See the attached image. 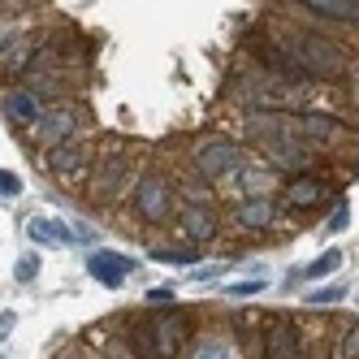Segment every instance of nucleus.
I'll return each instance as SVG.
<instances>
[{"label": "nucleus", "instance_id": "29", "mask_svg": "<svg viewBox=\"0 0 359 359\" xmlns=\"http://www.w3.org/2000/svg\"><path fill=\"white\" fill-rule=\"evenodd\" d=\"M35 273H39V255H22L18 269H13V277H18V281H31Z\"/></svg>", "mask_w": 359, "mask_h": 359}, {"label": "nucleus", "instance_id": "24", "mask_svg": "<svg viewBox=\"0 0 359 359\" xmlns=\"http://www.w3.org/2000/svg\"><path fill=\"white\" fill-rule=\"evenodd\" d=\"M338 269H342V251H320L316 260H312V264L303 269V277H307V281H320V277L338 273Z\"/></svg>", "mask_w": 359, "mask_h": 359}, {"label": "nucleus", "instance_id": "27", "mask_svg": "<svg viewBox=\"0 0 359 359\" xmlns=\"http://www.w3.org/2000/svg\"><path fill=\"white\" fill-rule=\"evenodd\" d=\"M260 290H264V281H260V277L229 281V286H225V294H229V299H251V294H260Z\"/></svg>", "mask_w": 359, "mask_h": 359}, {"label": "nucleus", "instance_id": "22", "mask_svg": "<svg viewBox=\"0 0 359 359\" xmlns=\"http://www.w3.org/2000/svg\"><path fill=\"white\" fill-rule=\"evenodd\" d=\"M177 195L187 199V208H212V187L203 182V177H199L195 169L182 177V187H177Z\"/></svg>", "mask_w": 359, "mask_h": 359}, {"label": "nucleus", "instance_id": "30", "mask_svg": "<svg viewBox=\"0 0 359 359\" xmlns=\"http://www.w3.org/2000/svg\"><path fill=\"white\" fill-rule=\"evenodd\" d=\"M346 225H351V208H346V203H338V208H333V217H329V229L338 234V229H346Z\"/></svg>", "mask_w": 359, "mask_h": 359}, {"label": "nucleus", "instance_id": "33", "mask_svg": "<svg viewBox=\"0 0 359 359\" xmlns=\"http://www.w3.org/2000/svg\"><path fill=\"white\" fill-rule=\"evenodd\" d=\"M0 18H9V0H0Z\"/></svg>", "mask_w": 359, "mask_h": 359}, {"label": "nucleus", "instance_id": "23", "mask_svg": "<svg viewBox=\"0 0 359 359\" xmlns=\"http://www.w3.org/2000/svg\"><path fill=\"white\" fill-rule=\"evenodd\" d=\"M151 260H156V264H173V269H195V247H156Z\"/></svg>", "mask_w": 359, "mask_h": 359}, {"label": "nucleus", "instance_id": "7", "mask_svg": "<svg viewBox=\"0 0 359 359\" xmlns=\"http://www.w3.org/2000/svg\"><path fill=\"white\" fill-rule=\"evenodd\" d=\"M329 199H333V182L320 173H294L290 182H281V212L303 217V212H316Z\"/></svg>", "mask_w": 359, "mask_h": 359}, {"label": "nucleus", "instance_id": "21", "mask_svg": "<svg viewBox=\"0 0 359 359\" xmlns=\"http://www.w3.org/2000/svg\"><path fill=\"white\" fill-rule=\"evenodd\" d=\"M329 359H359V320H346L329 338Z\"/></svg>", "mask_w": 359, "mask_h": 359}, {"label": "nucleus", "instance_id": "16", "mask_svg": "<svg viewBox=\"0 0 359 359\" xmlns=\"http://www.w3.org/2000/svg\"><path fill=\"white\" fill-rule=\"evenodd\" d=\"M87 273L104 290H121V281L135 273V260H130V255H117V251H91L87 255Z\"/></svg>", "mask_w": 359, "mask_h": 359}, {"label": "nucleus", "instance_id": "18", "mask_svg": "<svg viewBox=\"0 0 359 359\" xmlns=\"http://www.w3.org/2000/svg\"><path fill=\"white\" fill-rule=\"evenodd\" d=\"M187 359H243V351H238V342L229 338V333L208 329V333H199V338L191 342Z\"/></svg>", "mask_w": 359, "mask_h": 359}, {"label": "nucleus", "instance_id": "17", "mask_svg": "<svg viewBox=\"0 0 359 359\" xmlns=\"http://www.w3.org/2000/svg\"><path fill=\"white\" fill-rule=\"evenodd\" d=\"M0 109H5V117L18 126V130H27V126H35V121H39V113H43V100H39L31 87H13V91H5V100H0Z\"/></svg>", "mask_w": 359, "mask_h": 359}, {"label": "nucleus", "instance_id": "12", "mask_svg": "<svg viewBox=\"0 0 359 359\" xmlns=\"http://www.w3.org/2000/svg\"><path fill=\"white\" fill-rule=\"evenodd\" d=\"M281 221V203L273 195H255V199H243L234 217H229V225L238 229V234H269V229Z\"/></svg>", "mask_w": 359, "mask_h": 359}, {"label": "nucleus", "instance_id": "13", "mask_svg": "<svg viewBox=\"0 0 359 359\" xmlns=\"http://www.w3.org/2000/svg\"><path fill=\"white\" fill-rule=\"evenodd\" d=\"M294 121V135L307 139L312 147H333V143H346V126L329 113H290Z\"/></svg>", "mask_w": 359, "mask_h": 359}, {"label": "nucleus", "instance_id": "31", "mask_svg": "<svg viewBox=\"0 0 359 359\" xmlns=\"http://www.w3.org/2000/svg\"><path fill=\"white\" fill-rule=\"evenodd\" d=\"M173 294H177L173 286H156V290H147V299H151V303H173Z\"/></svg>", "mask_w": 359, "mask_h": 359}, {"label": "nucleus", "instance_id": "5", "mask_svg": "<svg viewBox=\"0 0 359 359\" xmlns=\"http://www.w3.org/2000/svg\"><path fill=\"white\" fill-rule=\"evenodd\" d=\"M43 169L57 187L74 191V187H87L91 182V169H95V147L87 139H69L43 151Z\"/></svg>", "mask_w": 359, "mask_h": 359}, {"label": "nucleus", "instance_id": "11", "mask_svg": "<svg viewBox=\"0 0 359 359\" xmlns=\"http://www.w3.org/2000/svg\"><path fill=\"white\" fill-rule=\"evenodd\" d=\"M303 351V333L286 312H273L264 320V342H260V359H299Z\"/></svg>", "mask_w": 359, "mask_h": 359}, {"label": "nucleus", "instance_id": "20", "mask_svg": "<svg viewBox=\"0 0 359 359\" xmlns=\"http://www.w3.org/2000/svg\"><path fill=\"white\" fill-rule=\"evenodd\" d=\"M27 238L39 243V247H65L79 234H74L65 221H57V217H27Z\"/></svg>", "mask_w": 359, "mask_h": 359}, {"label": "nucleus", "instance_id": "1", "mask_svg": "<svg viewBox=\"0 0 359 359\" xmlns=\"http://www.w3.org/2000/svg\"><path fill=\"white\" fill-rule=\"evenodd\" d=\"M269 39L303 74H312V79H346V74H351V57H346V48L338 39H325V35L299 27V22H290V18L269 22Z\"/></svg>", "mask_w": 359, "mask_h": 359}, {"label": "nucleus", "instance_id": "15", "mask_svg": "<svg viewBox=\"0 0 359 359\" xmlns=\"http://www.w3.org/2000/svg\"><path fill=\"white\" fill-rule=\"evenodd\" d=\"M173 229H177V234H182L191 247H208V243L221 234L212 208H182V212L173 217Z\"/></svg>", "mask_w": 359, "mask_h": 359}, {"label": "nucleus", "instance_id": "2", "mask_svg": "<svg viewBox=\"0 0 359 359\" xmlns=\"http://www.w3.org/2000/svg\"><path fill=\"white\" fill-rule=\"evenodd\" d=\"M135 182H139V165H135L130 151H100L91 182H87V199L95 208H109L126 191H135Z\"/></svg>", "mask_w": 359, "mask_h": 359}, {"label": "nucleus", "instance_id": "6", "mask_svg": "<svg viewBox=\"0 0 359 359\" xmlns=\"http://www.w3.org/2000/svg\"><path fill=\"white\" fill-rule=\"evenodd\" d=\"M173 199H177L173 177H165L161 169L139 173V182H135V217L143 225H173Z\"/></svg>", "mask_w": 359, "mask_h": 359}, {"label": "nucleus", "instance_id": "14", "mask_svg": "<svg viewBox=\"0 0 359 359\" xmlns=\"http://www.w3.org/2000/svg\"><path fill=\"white\" fill-rule=\"evenodd\" d=\"M225 191H234V195H243V199H255V195H273V187H281V173L277 169H269V165H243L238 173H229L225 177Z\"/></svg>", "mask_w": 359, "mask_h": 359}, {"label": "nucleus", "instance_id": "9", "mask_svg": "<svg viewBox=\"0 0 359 359\" xmlns=\"http://www.w3.org/2000/svg\"><path fill=\"white\" fill-rule=\"evenodd\" d=\"M147 342H151V359H177L182 355V342H187V312H156L147 316Z\"/></svg>", "mask_w": 359, "mask_h": 359}, {"label": "nucleus", "instance_id": "3", "mask_svg": "<svg viewBox=\"0 0 359 359\" xmlns=\"http://www.w3.org/2000/svg\"><path fill=\"white\" fill-rule=\"evenodd\" d=\"M251 156L243 151L238 139L229 135H203L191 143V169L203 177V182H225L229 173H238Z\"/></svg>", "mask_w": 359, "mask_h": 359}, {"label": "nucleus", "instance_id": "8", "mask_svg": "<svg viewBox=\"0 0 359 359\" xmlns=\"http://www.w3.org/2000/svg\"><path fill=\"white\" fill-rule=\"evenodd\" d=\"M255 147L264 151V165L277 169V173H307L316 165V147L299 135H277V139H264Z\"/></svg>", "mask_w": 359, "mask_h": 359}, {"label": "nucleus", "instance_id": "25", "mask_svg": "<svg viewBox=\"0 0 359 359\" xmlns=\"http://www.w3.org/2000/svg\"><path fill=\"white\" fill-rule=\"evenodd\" d=\"M100 359H143V355L126 338H104V342H100Z\"/></svg>", "mask_w": 359, "mask_h": 359}, {"label": "nucleus", "instance_id": "26", "mask_svg": "<svg viewBox=\"0 0 359 359\" xmlns=\"http://www.w3.org/2000/svg\"><path fill=\"white\" fill-rule=\"evenodd\" d=\"M307 303H312V307H333V303H346V286H320V290H307Z\"/></svg>", "mask_w": 359, "mask_h": 359}, {"label": "nucleus", "instance_id": "4", "mask_svg": "<svg viewBox=\"0 0 359 359\" xmlns=\"http://www.w3.org/2000/svg\"><path fill=\"white\" fill-rule=\"evenodd\" d=\"M22 135H27L31 143H39L43 151L57 147V143H69V139H83L87 135V109L69 104V100H53V104H43L39 121L27 126Z\"/></svg>", "mask_w": 359, "mask_h": 359}, {"label": "nucleus", "instance_id": "19", "mask_svg": "<svg viewBox=\"0 0 359 359\" xmlns=\"http://www.w3.org/2000/svg\"><path fill=\"white\" fill-rule=\"evenodd\" d=\"M290 5L316 13L325 22H338V27H359V0H290Z\"/></svg>", "mask_w": 359, "mask_h": 359}, {"label": "nucleus", "instance_id": "10", "mask_svg": "<svg viewBox=\"0 0 359 359\" xmlns=\"http://www.w3.org/2000/svg\"><path fill=\"white\" fill-rule=\"evenodd\" d=\"M39 35L35 31H18V35H0V79H27L35 57H39Z\"/></svg>", "mask_w": 359, "mask_h": 359}, {"label": "nucleus", "instance_id": "28", "mask_svg": "<svg viewBox=\"0 0 359 359\" xmlns=\"http://www.w3.org/2000/svg\"><path fill=\"white\" fill-rule=\"evenodd\" d=\"M18 195H22V177L0 169V199H18Z\"/></svg>", "mask_w": 359, "mask_h": 359}, {"label": "nucleus", "instance_id": "32", "mask_svg": "<svg viewBox=\"0 0 359 359\" xmlns=\"http://www.w3.org/2000/svg\"><path fill=\"white\" fill-rule=\"evenodd\" d=\"M13 320H18L13 312H0V342H5V338H9V333H13Z\"/></svg>", "mask_w": 359, "mask_h": 359}]
</instances>
